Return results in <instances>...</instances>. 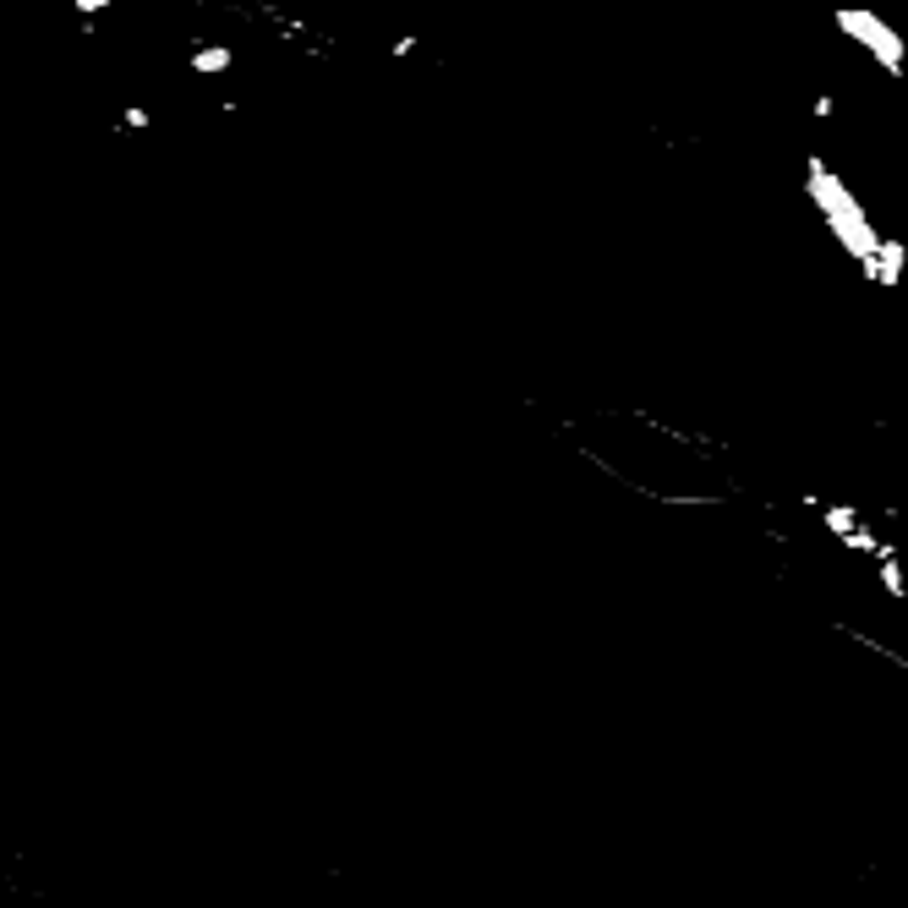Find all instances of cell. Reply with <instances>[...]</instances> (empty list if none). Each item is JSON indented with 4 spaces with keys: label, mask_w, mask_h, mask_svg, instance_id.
Listing matches in <instances>:
<instances>
[{
    "label": "cell",
    "mask_w": 908,
    "mask_h": 908,
    "mask_svg": "<svg viewBox=\"0 0 908 908\" xmlns=\"http://www.w3.org/2000/svg\"><path fill=\"white\" fill-rule=\"evenodd\" d=\"M805 197H810V208L821 214V225L832 230V241L848 252V263H854V269H865V263L881 252L887 230L870 219V208L859 203V192L837 176V165L826 154H810L805 159Z\"/></svg>",
    "instance_id": "obj_1"
},
{
    "label": "cell",
    "mask_w": 908,
    "mask_h": 908,
    "mask_svg": "<svg viewBox=\"0 0 908 908\" xmlns=\"http://www.w3.org/2000/svg\"><path fill=\"white\" fill-rule=\"evenodd\" d=\"M832 28L843 33L848 44H859V50H865L887 77L908 72V39L892 28L887 17H881L876 6H832Z\"/></svg>",
    "instance_id": "obj_2"
},
{
    "label": "cell",
    "mask_w": 908,
    "mask_h": 908,
    "mask_svg": "<svg viewBox=\"0 0 908 908\" xmlns=\"http://www.w3.org/2000/svg\"><path fill=\"white\" fill-rule=\"evenodd\" d=\"M799 504H805L810 515L821 520V531H826V537L843 547V553H854V558H881V553H892V547H898L892 537H881V531H876V520H870V515H859L854 504H826V498H816V493H805Z\"/></svg>",
    "instance_id": "obj_3"
},
{
    "label": "cell",
    "mask_w": 908,
    "mask_h": 908,
    "mask_svg": "<svg viewBox=\"0 0 908 908\" xmlns=\"http://www.w3.org/2000/svg\"><path fill=\"white\" fill-rule=\"evenodd\" d=\"M903 274H908V241L903 236H887L876 258L859 269V279H865V285H876V290H898Z\"/></svg>",
    "instance_id": "obj_4"
},
{
    "label": "cell",
    "mask_w": 908,
    "mask_h": 908,
    "mask_svg": "<svg viewBox=\"0 0 908 908\" xmlns=\"http://www.w3.org/2000/svg\"><path fill=\"white\" fill-rule=\"evenodd\" d=\"M416 50H422V39H416V33H400V39H394V50H389V55H394V61H411Z\"/></svg>",
    "instance_id": "obj_5"
},
{
    "label": "cell",
    "mask_w": 908,
    "mask_h": 908,
    "mask_svg": "<svg viewBox=\"0 0 908 908\" xmlns=\"http://www.w3.org/2000/svg\"><path fill=\"white\" fill-rule=\"evenodd\" d=\"M832 115H837V99L832 93H816V121H832Z\"/></svg>",
    "instance_id": "obj_6"
}]
</instances>
